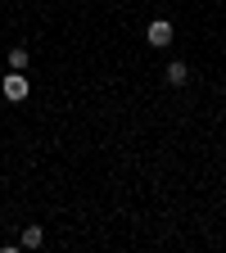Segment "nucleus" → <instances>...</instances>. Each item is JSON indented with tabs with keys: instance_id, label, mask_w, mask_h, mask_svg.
<instances>
[{
	"instance_id": "7ed1b4c3",
	"label": "nucleus",
	"mask_w": 226,
	"mask_h": 253,
	"mask_svg": "<svg viewBox=\"0 0 226 253\" xmlns=\"http://www.w3.org/2000/svg\"><path fill=\"white\" fill-rule=\"evenodd\" d=\"M190 82V68H185V63L177 59V63H168V86H185Z\"/></svg>"
},
{
	"instance_id": "f257e3e1",
	"label": "nucleus",
	"mask_w": 226,
	"mask_h": 253,
	"mask_svg": "<svg viewBox=\"0 0 226 253\" xmlns=\"http://www.w3.org/2000/svg\"><path fill=\"white\" fill-rule=\"evenodd\" d=\"M0 90H5V100H9V104H18V100H27V90H32V86H27V77L14 68L5 82H0Z\"/></svg>"
},
{
	"instance_id": "f03ea898",
	"label": "nucleus",
	"mask_w": 226,
	"mask_h": 253,
	"mask_svg": "<svg viewBox=\"0 0 226 253\" xmlns=\"http://www.w3.org/2000/svg\"><path fill=\"white\" fill-rule=\"evenodd\" d=\"M145 41H149L154 50L172 45V23H168V18H154V23H149V32H145Z\"/></svg>"
},
{
	"instance_id": "39448f33",
	"label": "nucleus",
	"mask_w": 226,
	"mask_h": 253,
	"mask_svg": "<svg viewBox=\"0 0 226 253\" xmlns=\"http://www.w3.org/2000/svg\"><path fill=\"white\" fill-rule=\"evenodd\" d=\"M27 59H32V54H27V45H14V50H9V68H18V73H23V68H27Z\"/></svg>"
},
{
	"instance_id": "20e7f679",
	"label": "nucleus",
	"mask_w": 226,
	"mask_h": 253,
	"mask_svg": "<svg viewBox=\"0 0 226 253\" xmlns=\"http://www.w3.org/2000/svg\"><path fill=\"white\" fill-rule=\"evenodd\" d=\"M41 240H45V231H41V226H27L18 244H23V249H41Z\"/></svg>"
}]
</instances>
